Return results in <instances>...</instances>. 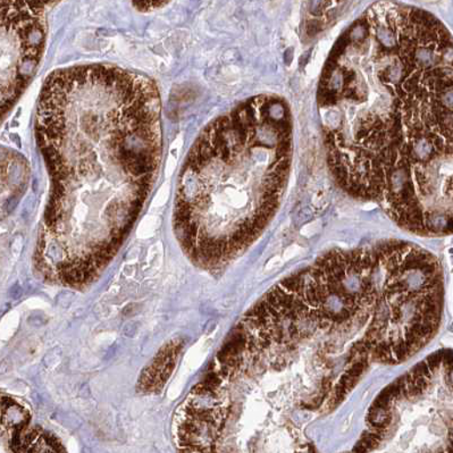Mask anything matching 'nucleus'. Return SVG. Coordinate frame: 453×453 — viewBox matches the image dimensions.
<instances>
[{
  "mask_svg": "<svg viewBox=\"0 0 453 453\" xmlns=\"http://www.w3.org/2000/svg\"><path fill=\"white\" fill-rule=\"evenodd\" d=\"M182 342L175 340L164 347L150 366L143 371L139 380V388L142 392H159L165 386L175 367Z\"/></svg>",
  "mask_w": 453,
  "mask_h": 453,
  "instance_id": "5",
  "label": "nucleus"
},
{
  "mask_svg": "<svg viewBox=\"0 0 453 453\" xmlns=\"http://www.w3.org/2000/svg\"><path fill=\"white\" fill-rule=\"evenodd\" d=\"M51 3L2 2V114L12 110L37 71Z\"/></svg>",
  "mask_w": 453,
  "mask_h": 453,
  "instance_id": "4",
  "label": "nucleus"
},
{
  "mask_svg": "<svg viewBox=\"0 0 453 453\" xmlns=\"http://www.w3.org/2000/svg\"><path fill=\"white\" fill-rule=\"evenodd\" d=\"M376 202L414 234H453V74L415 142L388 171Z\"/></svg>",
  "mask_w": 453,
  "mask_h": 453,
  "instance_id": "3",
  "label": "nucleus"
},
{
  "mask_svg": "<svg viewBox=\"0 0 453 453\" xmlns=\"http://www.w3.org/2000/svg\"><path fill=\"white\" fill-rule=\"evenodd\" d=\"M292 158L290 110L258 96L208 124L179 176L173 227L192 262L218 267L258 238L278 211Z\"/></svg>",
  "mask_w": 453,
  "mask_h": 453,
  "instance_id": "2",
  "label": "nucleus"
},
{
  "mask_svg": "<svg viewBox=\"0 0 453 453\" xmlns=\"http://www.w3.org/2000/svg\"><path fill=\"white\" fill-rule=\"evenodd\" d=\"M167 4L168 3H163V2H159V3L150 2V3H134V5L135 7H139L138 10L150 11V10H155V8L164 7V6L167 5Z\"/></svg>",
  "mask_w": 453,
  "mask_h": 453,
  "instance_id": "6",
  "label": "nucleus"
},
{
  "mask_svg": "<svg viewBox=\"0 0 453 453\" xmlns=\"http://www.w3.org/2000/svg\"><path fill=\"white\" fill-rule=\"evenodd\" d=\"M35 139L50 179L35 266L92 278L121 247L157 178V84L106 64L56 70L40 92Z\"/></svg>",
  "mask_w": 453,
  "mask_h": 453,
  "instance_id": "1",
  "label": "nucleus"
}]
</instances>
